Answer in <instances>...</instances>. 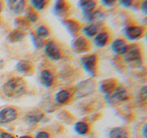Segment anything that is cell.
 Returning a JSON list of instances; mask_svg holds the SVG:
<instances>
[{"label": "cell", "mask_w": 147, "mask_h": 138, "mask_svg": "<svg viewBox=\"0 0 147 138\" xmlns=\"http://www.w3.org/2000/svg\"><path fill=\"white\" fill-rule=\"evenodd\" d=\"M27 91V84L20 76H13L5 83L2 87V93L9 99L18 98Z\"/></svg>", "instance_id": "6da1fadb"}, {"label": "cell", "mask_w": 147, "mask_h": 138, "mask_svg": "<svg viewBox=\"0 0 147 138\" xmlns=\"http://www.w3.org/2000/svg\"><path fill=\"white\" fill-rule=\"evenodd\" d=\"M80 63L84 67L86 72L91 76H96V66H98V56L96 54H87L80 59Z\"/></svg>", "instance_id": "7a4b0ae2"}, {"label": "cell", "mask_w": 147, "mask_h": 138, "mask_svg": "<svg viewBox=\"0 0 147 138\" xmlns=\"http://www.w3.org/2000/svg\"><path fill=\"white\" fill-rule=\"evenodd\" d=\"M109 103L112 105H118L121 102H124L129 99V93L122 87H117L111 93L107 95Z\"/></svg>", "instance_id": "3957f363"}, {"label": "cell", "mask_w": 147, "mask_h": 138, "mask_svg": "<svg viewBox=\"0 0 147 138\" xmlns=\"http://www.w3.org/2000/svg\"><path fill=\"white\" fill-rule=\"evenodd\" d=\"M44 53L47 57L53 61H58L62 58V51L60 46L54 41H48L44 44Z\"/></svg>", "instance_id": "277c9868"}, {"label": "cell", "mask_w": 147, "mask_h": 138, "mask_svg": "<svg viewBox=\"0 0 147 138\" xmlns=\"http://www.w3.org/2000/svg\"><path fill=\"white\" fill-rule=\"evenodd\" d=\"M122 56H123L124 61L127 63L138 62L142 59L141 49L137 44H130V45H128L126 52Z\"/></svg>", "instance_id": "5b68a950"}, {"label": "cell", "mask_w": 147, "mask_h": 138, "mask_svg": "<svg viewBox=\"0 0 147 138\" xmlns=\"http://www.w3.org/2000/svg\"><path fill=\"white\" fill-rule=\"evenodd\" d=\"M95 90V82L92 79H86L80 82L76 87V94L77 97L82 98L91 94Z\"/></svg>", "instance_id": "8992f818"}, {"label": "cell", "mask_w": 147, "mask_h": 138, "mask_svg": "<svg viewBox=\"0 0 147 138\" xmlns=\"http://www.w3.org/2000/svg\"><path fill=\"white\" fill-rule=\"evenodd\" d=\"M18 118V112L15 108L5 107L0 110V124H7Z\"/></svg>", "instance_id": "52a82bcc"}, {"label": "cell", "mask_w": 147, "mask_h": 138, "mask_svg": "<svg viewBox=\"0 0 147 138\" xmlns=\"http://www.w3.org/2000/svg\"><path fill=\"white\" fill-rule=\"evenodd\" d=\"M72 48L77 53H86L90 49V43L85 36H78L74 39Z\"/></svg>", "instance_id": "ba28073f"}, {"label": "cell", "mask_w": 147, "mask_h": 138, "mask_svg": "<svg viewBox=\"0 0 147 138\" xmlns=\"http://www.w3.org/2000/svg\"><path fill=\"white\" fill-rule=\"evenodd\" d=\"M144 29L142 26L131 25V26H128L124 30V34H125L126 38L131 41L140 39L144 35Z\"/></svg>", "instance_id": "9c48e42d"}, {"label": "cell", "mask_w": 147, "mask_h": 138, "mask_svg": "<svg viewBox=\"0 0 147 138\" xmlns=\"http://www.w3.org/2000/svg\"><path fill=\"white\" fill-rule=\"evenodd\" d=\"M40 80L45 87H50L53 85L55 77L52 71L48 70V69H43L42 71L40 73Z\"/></svg>", "instance_id": "30bf717a"}, {"label": "cell", "mask_w": 147, "mask_h": 138, "mask_svg": "<svg viewBox=\"0 0 147 138\" xmlns=\"http://www.w3.org/2000/svg\"><path fill=\"white\" fill-rule=\"evenodd\" d=\"M16 69L18 73L24 76H30L33 73V66L30 61H27V60H20L17 64Z\"/></svg>", "instance_id": "8fae6325"}, {"label": "cell", "mask_w": 147, "mask_h": 138, "mask_svg": "<svg viewBox=\"0 0 147 138\" xmlns=\"http://www.w3.org/2000/svg\"><path fill=\"white\" fill-rule=\"evenodd\" d=\"M127 48H128L127 41L123 39H116V40H114L111 43L112 51L116 54H119V55H123L125 53Z\"/></svg>", "instance_id": "7c38bea8"}, {"label": "cell", "mask_w": 147, "mask_h": 138, "mask_svg": "<svg viewBox=\"0 0 147 138\" xmlns=\"http://www.w3.org/2000/svg\"><path fill=\"white\" fill-rule=\"evenodd\" d=\"M64 27L67 30V31L70 33L73 37H76L77 35L78 32L80 31V24L79 22L75 20H71V18H67V20L63 21Z\"/></svg>", "instance_id": "4fadbf2b"}, {"label": "cell", "mask_w": 147, "mask_h": 138, "mask_svg": "<svg viewBox=\"0 0 147 138\" xmlns=\"http://www.w3.org/2000/svg\"><path fill=\"white\" fill-rule=\"evenodd\" d=\"M118 87L117 80L114 78H109V79H105L101 81L100 83V90L105 93L106 95L110 94L111 92Z\"/></svg>", "instance_id": "5bb4252c"}, {"label": "cell", "mask_w": 147, "mask_h": 138, "mask_svg": "<svg viewBox=\"0 0 147 138\" xmlns=\"http://www.w3.org/2000/svg\"><path fill=\"white\" fill-rule=\"evenodd\" d=\"M109 138H130V132L125 127H113L109 132Z\"/></svg>", "instance_id": "9a60e30c"}, {"label": "cell", "mask_w": 147, "mask_h": 138, "mask_svg": "<svg viewBox=\"0 0 147 138\" xmlns=\"http://www.w3.org/2000/svg\"><path fill=\"white\" fill-rule=\"evenodd\" d=\"M7 7L14 14L20 15L25 9L26 2L23 1V0H16V1L15 0H10V1H7Z\"/></svg>", "instance_id": "2e32d148"}, {"label": "cell", "mask_w": 147, "mask_h": 138, "mask_svg": "<svg viewBox=\"0 0 147 138\" xmlns=\"http://www.w3.org/2000/svg\"><path fill=\"white\" fill-rule=\"evenodd\" d=\"M68 9H69V4L65 1H63V0L56 1L53 7L54 13L60 17H65V15L68 12Z\"/></svg>", "instance_id": "e0dca14e"}, {"label": "cell", "mask_w": 147, "mask_h": 138, "mask_svg": "<svg viewBox=\"0 0 147 138\" xmlns=\"http://www.w3.org/2000/svg\"><path fill=\"white\" fill-rule=\"evenodd\" d=\"M78 5H79V7L84 13V16H86L87 14L96 10V2L93 1V0H82V1H79Z\"/></svg>", "instance_id": "ac0fdd59"}, {"label": "cell", "mask_w": 147, "mask_h": 138, "mask_svg": "<svg viewBox=\"0 0 147 138\" xmlns=\"http://www.w3.org/2000/svg\"><path fill=\"white\" fill-rule=\"evenodd\" d=\"M98 23H90L83 28V33L86 38H94V37L98 33Z\"/></svg>", "instance_id": "d6986e66"}, {"label": "cell", "mask_w": 147, "mask_h": 138, "mask_svg": "<svg viewBox=\"0 0 147 138\" xmlns=\"http://www.w3.org/2000/svg\"><path fill=\"white\" fill-rule=\"evenodd\" d=\"M109 40V35L107 31H100L94 37V43L96 47H104L107 45Z\"/></svg>", "instance_id": "ffe728a7"}, {"label": "cell", "mask_w": 147, "mask_h": 138, "mask_svg": "<svg viewBox=\"0 0 147 138\" xmlns=\"http://www.w3.org/2000/svg\"><path fill=\"white\" fill-rule=\"evenodd\" d=\"M71 93L66 89H62L55 94V102L59 105H63L71 99Z\"/></svg>", "instance_id": "44dd1931"}, {"label": "cell", "mask_w": 147, "mask_h": 138, "mask_svg": "<svg viewBox=\"0 0 147 138\" xmlns=\"http://www.w3.org/2000/svg\"><path fill=\"white\" fill-rule=\"evenodd\" d=\"M74 130L79 135H86L89 133L90 127L89 124L86 122H77L74 125Z\"/></svg>", "instance_id": "7402d4cb"}, {"label": "cell", "mask_w": 147, "mask_h": 138, "mask_svg": "<svg viewBox=\"0 0 147 138\" xmlns=\"http://www.w3.org/2000/svg\"><path fill=\"white\" fill-rule=\"evenodd\" d=\"M24 37H25V33L23 31L18 30H14L8 34L7 39L11 43H17V41H20L24 39Z\"/></svg>", "instance_id": "603a6c76"}, {"label": "cell", "mask_w": 147, "mask_h": 138, "mask_svg": "<svg viewBox=\"0 0 147 138\" xmlns=\"http://www.w3.org/2000/svg\"><path fill=\"white\" fill-rule=\"evenodd\" d=\"M34 34L36 36H38L40 39H45V38H48V37L50 36V30L47 26L40 25V26L37 27Z\"/></svg>", "instance_id": "cb8c5ba5"}, {"label": "cell", "mask_w": 147, "mask_h": 138, "mask_svg": "<svg viewBox=\"0 0 147 138\" xmlns=\"http://www.w3.org/2000/svg\"><path fill=\"white\" fill-rule=\"evenodd\" d=\"M85 18L88 22L96 23V22H98L100 18H103V14L101 13L99 10H94L93 12H91L89 14H87V15H86Z\"/></svg>", "instance_id": "d4e9b609"}, {"label": "cell", "mask_w": 147, "mask_h": 138, "mask_svg": "<svg viewBox=\"0 0 147 138\" xmlns=\"http://www.w3.org/2000/svg\"><path fill=\"white\" fill-rule=\"evenodd\" d=\"M43 118V114L42 113H39V112H32L28 114L26 116V121L28 123L30 124H36L38 123L41 119Z\"/></svg>", "instance_id": "484cf974"}, {"label": "cell", "mask_w": 147, "mask_h": 138, "mask_svg": "<svg viewBox=\"0 0 147 138\" xmlns=\"http://www.w3.org/2000/svg\"><path fill=\"white\" fill-rule=\"evenodd\" d=\"M30 4L35 10H41L48 5V1H45V0H31Z\"/></svg>", "instance_id": "4316f807"}, {"label": "cell", "mask_w": 147, "mask_h": 138, "mask_svg": "<svg viewBox=\"0 0 147 138\" xmlns=\"http://www.w3.org/2000/svg\"><path fill=\"white\" fill-rule=\"evenodd\" d=\"M15 24L17 26L18 30H21L24 32V30L27 29L28 27H29V22L26 20V18H18L17 20H15Z\"/></svg>", "instance_id": "83f0119b"}, {"label": "cell", "mask_w": 147, "mask_h": 138, "mask_svg": "<svg viewBox=\"0 0 147 138\" xmlns=\"http://www.w3.org/2000/svg\"><path fill=\"white\" fill-rule=\"evenodd\" d=\"M30 35H31V40H32V41H33L34 45L36 46L37 48H38V49H40V48H43V47H44L45 43H44L43 39L39 38L38 36H36L34 33H32V32L30 33Z\"/></svg>", "instance_id": "f1b7e54d"}, {"label": "cell", "mask_w": 147, "mask_h": 138, "mask_svg": "<svg viewBox=\"0 0 147 138\" xmlns=\"http://www.w3.org/2000/svg\"><path fill=\"white\" fill-rule=\"evenodd\" d=\"M26 20L28 22H30V23H34L38 20V14H37L35 11H30L27 14L26 16Z\"/></svg>", "instance_id": "f546056e"}, {"label": "cell", "mask_w": 147, "mask_h": 138, "mask_svg": "<svg viewBox=\"0 0 147 138\" xmlns=\"http://www.w3.org/2000/svg\"><path fill=\"white\" fill-rule=\"evenodd\" d=\"M34 138H51L50 133L46 131H39L38 133H36Z\"/></svg>", "instance_id": "4dcf8cb0"}, {"label": "cell", "mask_w": 147, "mask_h": 138, "mask_svg": "<svg viewBox=\"0 0 147 138\" xmlns=\"http://www.w3.org/2000/svg\"><path fill=\"white\" fill-rule=\"evenodd\" d=\"M101 3L106 7H112V6H114L116 2H115V0H102Z\"/></svg>", "instance_id": "1f68e13d"}, {"label": "cell", "mask_w": 147, "mask_h": 138, "mask_svg": "<svg viewBox=\"0 0 147 138\" xmlns=\"http://www.w3.org/2000/svg\"><path fill=\"white\" fill-rule=\"evenodd\" d=\"M0 138H15L13 135L7 132H2L0 133Z\"/></svg>", "instance_id": "d6a6232c"}, {"label": "cell", "mask_w": 147, "mask_h": 138, "mask_svg": "<svg viewBox=\"0 0 147 138\" xmlns=\"http://www.w3.org/2000/svg\"><path fill=\"white\" fill-rule=\"evenodd\" d=\"M121 4L124 7H131L132 5V1H131V0H122V1H121Z\"/></svg>", "instance_id": "836d02e7"}, {"label": "cell", "mask_w": 147, "mask_h": 138, "mask_svg": "<svg viewBox=\"0 0 147 138\" xmlns=\"http://www.w3.org/2000/svg\"><path fill=\"white\" fill-rule=\"evenodd\" d=\"M142 136H144V138H146V123L144 124V126H142Z\"/></svg>", "instance_id": "e575fe53"}, {"label": "cell", "mask_w": 147, "mask_h": 138, "mask_svg": "<svg viewBox=\"0 0 147 138\" xmlns=\"http://www.w3.org/2000/svg\"><path fill=\"white\" fill-rule=\"evenodd\" d=\"M142 10L144 11L145 14L147 13V11H146V1H144L142 4Z\"/></svg>", "instance_id": "d590c367"}, {"label": "cell", "mask_w": 147, "mask_h": 138, "mask_svg": "<svg viewBox=\"0 0 147 138\" xmlns=\"http://www.w3.org/2000/svg\"><path fill=\"white\" fill-rule=\"evenodd\" d=\"M4 67V61H3V59L0 58V69H2Z\"/></svg>", "instance_id": "8d00e7d4"}, {"label": "cell", "mask_w": 147, "mask_h": 138, "mask_svg": "<svg viewBox=\"0 0 147 138\" xmlns=\"http://www.w3.org/2000/svg\"><path fill=\"white\" fill-rule=\"evenodd\" d=\"M18 138H33L31 135H22V136H20Z\"/></svg>", "instance_id": "74e56055"}, {"label": "cell", "mask_w": 147, "mask_h": 138, "mask_svg": "<svg viewBox=\"0 0 147 138\" xmlns=\"http://www.w3.org/2000/svg\"><path fill=\"white\" fill-rule=\"evenodd\" d=\"M2 9H3V3L0 2V13L2 12Z\"/></svg>", "instance_id": "f35d334b"}]
</instances>
